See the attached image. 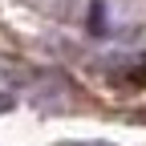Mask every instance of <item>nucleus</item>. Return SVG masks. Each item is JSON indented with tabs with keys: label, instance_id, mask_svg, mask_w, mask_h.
Segmentation results:
<instances>
[{
	"label": "nucleus",
	"instance_id": "1",
	"mask_svg": "<svg viewBox=\"0 0 146 146\" xmlns=\"http://www.w3.org/2000/svg\"><path fill=\"white\" fill-rule=\"evenodd\" d=\"M102 25H106V12H102V4H94V25H89V29H94V33H98Z\"/></svg>",
	"mask_w": 146,
	"mask_h": 146
}]
</instances>
